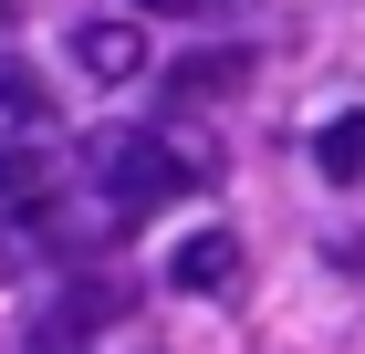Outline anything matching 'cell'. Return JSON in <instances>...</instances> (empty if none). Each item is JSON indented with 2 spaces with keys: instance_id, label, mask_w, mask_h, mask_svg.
<instances>
[{
  "instance_id": "cell-6",
  "label": "cell",
  "mask_w": 365,
  "mask_h": 354,
  "mask_svg": "<svg viewBox=\"0 0 365 354\" xmlns=\"http://www.w3.org/2000/svg\"><path fill=\"white\" fill-rule=\"evenodd\" d=\"M42 198H53V167H42V157H31V146H11V136H0V209H42Z\"/></svg>"
},
{
  "instance_id": "cell-9",
  "label": "cell",
  "mask_w": 365,
  "mask_h": 354,
  "mask_svg": "<svg viewBox=\"0 0 365 354\" xmlns=\"http://www.w3.org/2000/svg\"><path fill=\"white\" fill-rule=\"evenodd\" d=\"M0 281H11V240H0Z\"/></svg>"
},
{
  "instance_id": "cell-2",
  "label": "cell",
  "mask_w": 365,
  "mask_h": 354,
  "mask_svg": "<svg viewBox=\"0 0 365 354\" xmlns=\"http://www.w3.org/2000/svg\"><path fill=\"white\" fill-rule=\"evenodd\" d=\"M168 281L178 292H230V281H240V240H230V229H188V240L168 250Z\"/></svg>"
},
{
  "instance_id": "cell-1",
  "label": "cell",
  "mask_w": 365,
  "mask_h": 354,
  "mask_svg": "<svg viewBox=\"0 0 365 354\" xmlns=\"http://www.w3.org/2000/svg\"><path fill=\"white\" fill-rule=\"evenodd\" d=\"M94 177H105L115 219H146V209H168V198H188V188H198V167L178 157L168 136H146V125H115V136L94 146Z\"/></svg>"
},
{
  "instance_id": "cell-4",
  "label": "cell",
  "mask_w": 365,
  "mask_h": 354,
  "mask_svg": "<svg viewBox=\"0 0 365 354\" xmlns=\"http://www.w3.org/2000/svg\"><path fill=\"white\" fill-rule=\"evenodd\" d=\"M240 73H251L240 42H230V53H188V63H168V94H178V105H198V94H230Z\"/></svg>"
},
{
  "instance_id": "cell-8",
  "label": "cell",
  "mask_w": 365,
  "mask_h": 354,
  "mask_svg": "<svg viewBox=\"0 0 365 354\" xmlns=\"http://www.w3.org/2000/svg\"><path fill=\"white\" fill-rule=\"evenodd\" d=\"M115 313H125V292H115V281H84V292L53 313V333H94V323H115Z\"/></svg>"
},
{
  "instance_id": "cell-5",
  "label": "cell",
  "mask_w": 365,
  "mask_h": 354,
  "mask_svg": "<svg viewBox=\"0 0 365 354\" xmlns=\"http://www.w3.org/2000/svg\"><path fill=\"white\" fill-rule=\"evenodd\" d=\"M42 115H53V83L0 53V136H21V125H42Z\"/></svg>"
},
{
  "instance_id": "cell-3",
  "label": "cell",
  "mask_w": 365,
  "mask_h": 354,
  "mask_svg": "<svg viewBox=\"0 0 365 354\" xmlns=\"http://www.w3.org/2000/svg\"><path fill=\"white\" fill-rule=\"evenodd\" d=\"M73 63H84L94 83H125V73H146V31H125V21H84V31H73Z\"/></svg>"
},
{
  "instance_id": "cell-7",
  "label": "cell",
  "mask_w": 365,
  "mask_h": 354,
  "mask_svg": "<svg viewBox=\"0 0 365 354\" xmlns=\"http://www.w3.org/2000/svg\"><path fill=\"white\" fill-rule=\"evenodd\" d=\"M313 157H324V177H334V188H355V177H365V115H334V125L313 136Z\"/></svg>"
}]
</instances>
